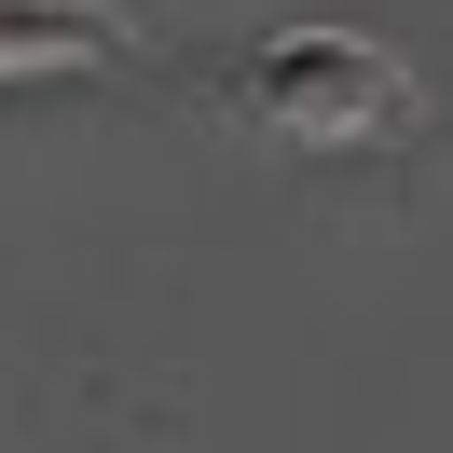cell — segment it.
<instances>
[{"instance_id":"2","label":"cell","mask_w":453,"mask_h":453,"mask_svg":"<svg viewBox=\"0 0 453 453\" xmlns=\"http://www.w3.org/2000/svg\"><path fill=\"white\" fill-rule=\"evenodd\" d=\"M138 28H124L111 0H0V83H28V69H124Z\"/></svg>"},{"instance_id":"1","label":"cell","mask_w":453,"mask_h":453,"mask_svg":"<svg viewBox=\"0 0 453 453\" xmlns=\"http://www.w3.org/2000/svg\"><path fill=\"white\" fill-rule=\"evenodd\" d=\"M220 111L261 151H385V138L426 124V83L385 42H357V28H261L220 69Z\"/></svg>"}]
</instances>
